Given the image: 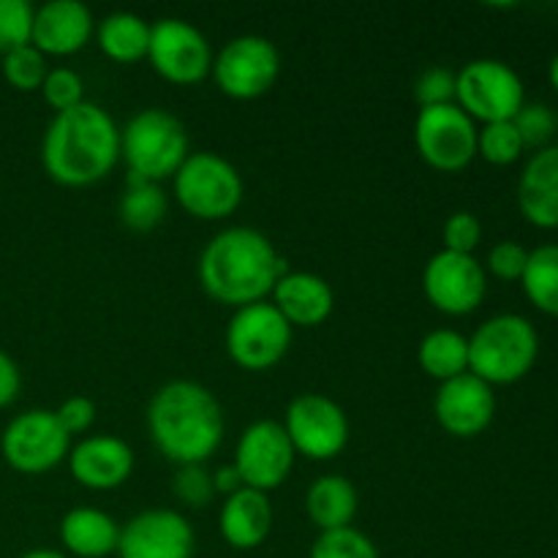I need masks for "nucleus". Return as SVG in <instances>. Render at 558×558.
Wrapping results in <instances>:
<instances>
[{"mask_svg": "<svg viewBox=\"0 0 558 558\" xmlns=\"http://www.w3.org/2000/svg\"><path fill=\"white\" fill-rule=\"evenodd\" d=\"M518 134H521L523 145L526 147H548L550 136L556 134L558 118L550 107L545 104H523L521 112L512 118Z\"/></svg>", "mask_w": 558, "mask_h": 558, "instance_id": "72a5a7b5", "label": "nucleus"}, {"mask_svg": "<svg viewBox=\"0 0 558 558\" xmlns=\"http://www.w3.org/2000/svg\"><path fill=\"white\" fill-rule=\"evenodd\" d=\"M414 98L420 109L441 107V104H456V71L445 65H430L414 82Z\"/></svg>", "mask_w": 558, "mask_h": 558, "instance_id": "f704fd0d", "label": "nucleus"}, {"mask_svg": "<svg viewBox=\"0 0 558 558\" xmlns=\"http://www.w3.org/2000/svg\"><path fill=\"white\" fill-rule=\"evenodd\" d=\"M120 161V129L112 114L93 101L54 112L44 131L41 163L49 178L69 189H85L107 178Z\"/></svg>", "mask_w": 558, "mask_h": 558, "instance_id": "f257e3e1", "label": "nucleus"}, {"mask_svg": "<svg viewBox=\"0 0 558 558\" xmlns=\"http://www.w3.org/2000/svg\"><path fill=\"white\" fill-rule=\"evenodd\" d=\"M434 414L441 428L458 439H474L490 428L496 417V392L474 374L441 381L434 398Z\"/></svg>", "mask_w": 558, "mask_h": 558, "instance_id": "f3484780", "label": "nucleus"}, {"mask_svg": "<svg viewBox=\"0 0 558 558\" xmlns=\"http://www.w3.org/2000/svg\"><path fill=\"white\" fill-rule=\"evenodd\" d=\"M96 22L80 0H49L33 11L31 44L41 54H74L90 41Z\"/></svg>", "mask_w": 558, "mask_h": 558, "instance_id": "6ab92c4d", "label": "nucleus"}, {"mask_svg": "<svg viewBox=\"0 0 558 558\" xmlns=\"http://www.w3.org/2000/svg\"><path fill=\"white\" fill-rule=\"evenodd\" d=\"M20 385H22V376L20 368H16L14 360L0 349V409L11 407L20 396Z\"/></svg>", "mask_w": 558, "mask_h": 558, "instance_id": "ea45409f", "label": "nucleus"}, {"mask_svg": "<svg viewBox=\"0 0 558 558\" xmlns=\"http://www.w3.org/2000/svg\"><path fill=\"white\" fill-rule=\"evenodd\" d=\"M47 71H49L47 54L38 52L33 44H25V47H16V49H11V52L3 54L5 82L22 93L41 90Z\"/></svg>", "mask_w": 558, "mask_h": 558, "instance_id": "c756f323", "label": "nucleus"}, {"mask_svg": "<svg viewBox=\"0 0 558 558\" xmlns=\"http://www.w3.org/2000/svg\"><path fill=\"white\" fill-rule=\"evenodd\" d=\"M71 450V436L49 409H27L5 425L0 452L14 472L44 474L63 463Z\"/></svg>", "mask_w": 558, "mask_h": 558, "instance_id": "1a4fd4ad", "label": "nucleus"}, {"mask_svg": "<svg viewBox=\"0 0 558 558\" xmlns=\"http://www.w3.org/2000/svg\"><path fill=\"white\" fill-rule=\"evenodd\" d=\"M180 207L199 221L232 216L243 202V178L229 158L218 153H189L172 178Z\"/></svg>", "mask_w": 558, "mask_h": 558, "instance_id": "423d86ee", "label": "nucleus"}, {"mask_svg": "<svg viewBox=\"0 0 558 558\" xmlns=\"http://www.w3.org/2000/svg\"><path fill=\"white\" fill-rule=\"evenodd\" d=\"M167 210L169 199L161 183H150V180L129 174V183H125L118 207L120 221L125 227L134 229V232H150V229H156L167 218Z\"/></svg>", "mask_w": 558, "mask_h": 558, "instance_id": "bb28decb", "label": "nucleus"}, {"mask_svg": "<svg viewBox=\"0 0 558 558\" xmlns=\"http://www.w3.org/2000/svg\"><path fill=\"white\" fill-rule=\"evenodd\" d=\"M548 80H550V85H554V90L558 93V54L550 60V65H548Z\"/></svg>", "mask_w": 558, "mask_h": 558, "instance_id": "37998d69", "label": "nucleus"}, {"mask_svg": "<svg viewBox=\"0 0 558 558\" xmlns=\"http://www.w3.org/2000/svg\"><path fill=\"white\" fill-rule=\"evenodd\" d=\"M96 41L114 63H136L150 49V25L134 11H114L98 22Z\"/></svg>", "mask_w": 558, "mask_h": 558, "instance_id": "393cba45", "label": "nucleus"}, {"mask_svg": "<svg viewBox=\"0 0 558 558\" xmlns=\"http://www.w3.org/2000/svg\"><path fill=\"white\" fill-rule=\"evenodd\" d=\"M174 496L189 507H205L213 499L216 488H213V474L207 472L205 463H189L180 466L174 474Z\"/></svg>", "mask_w": 558, "mask_h": 558, "instance_id": "c9c22d12", "label": "nucleus"}, {"mask_svg": "<svg viewBox=\"0 0 558 558\" xmlns=\"http://www.w3.org/2000/svg\"><path fill=\"white\" fill-rule=\"evenodd\" d=\"M33 11L27 0H0V54L31 44Z\"/></svg>", "mask_w": 558, "mask_h": 558, "instance_id": "2f4dec72", "label": "nucleus"}, {"mask_svg": "<svg viewBox=\"0 0 558 558\" xmlns=\"http://www.w3.org/2000/svg\"><path fill=\"white\" fill-rule=\"evenodd\" d=\"M221 537L234 550H254L270 537L272 529V505L267 494L254 488H240L223 499L221 518Z\"/></svg>", "mask_w": 558, "mask_h": 558, "instance_id": "4be33fe9", "label": "nucleus"}, {"mask_svg": "<svg viewBox=\"0 0 558 558\" xmlns=\"http://www.w3.org/2000/svg\"><path fill=\"white\" fill-rule=\"evenodd\" d=\"M529 251L523 248L515 240H501L494 248L488 251V259H485V272L501 278V281H521L523 270H526Z\"/></svg>", "mask_w": 558, "mask_h": 558, "instance_id": "4c0bfd02", "label": "nucleus"}, {"mask_svg": "<svg viewBox=\"0 0 558 558\" xmlns=\"http://www.w3.org/2000/svg\"><path fill=\"white\" fill-rule=\"evenodd\" d=\"M60 543L76 558H104L118 554L120 526L96 507H74L60 521Z\"/></svg>", "mask_w": 558, "mask_h": 558, "instance_id": "5701e85b", "label": "nucleus"}, {"mask_svg": "<svg viewBox=\"0 0 558 558\" xmlns=\"http://www.w3.org/2000/svg\"><path fill=\"white\" fill-rule=\"evenodd\" d=\"M456 104L480 123L512 120L526 104V87L505 60L477 58L456 74Z\"/></svg>", "mask_w": 558, "mask_h": 558, "instance_id": "0eeeda50", "label": "nucleus"}, {"mask_svg": "<svg viewBox=\"0 0 558 558\" xmlns=\"http://www.w3.org/2000/svg\"><path fill=\"white\" fill-rule=\"evenodd\" d=\"M311 558H381L371 537H365L360 529H332L319 532V537L311 545Z\"/></svg>", "mask_w": 558, "mask_h": 558, "instance_id": "7c9ffc66", "label": "nucleus"}, {"mask_svg": "<svg viewBox=\"0 0 558 558\" xmlns=\"http://www.w3.org/2000/svg\"><path fill=\"white\" fill-rule=\"evenodd\" d=\"M441 240H445V251H456V254H474V248L483 240V223L474 213L458 210L452 213L441 229Z\"/></svg>", "mask_w": 558, "mask_h": 558, "instance_id": "e433bc0d", "label": "nucleus"}, {"mask_svg": "<svg viewBox=\"0 0 558 558\" xmlns=\"http://www.w3.org/2000/svg\"><path fill=\"white\" fill-rule=\"evenodd\" d=\"M521 283L534 308L558 319V243L529 251Z\"/></svg>", "mask_w": 558, "mask_h": 558, "instance_id": "cd10ccee", "label": "nucleus"}, {"mask_svg": "<svg viewBox=\"0 0 558 558\" xmlns=\"http://www.w3.org/2000/svg\"><path fill=\"white\" fill-rule=\"evenodd\" d=\"M305 510L319 532L352 526L357 515V488L343 474H325L314 480L305 494Z\"/></svg>", "mask_w": 558, "mask_h": 558, "instance_id": "b1692460", "label": "nucleus"}, {"mask_svg": "<svg viewBox=\"0 0 558 558\" xmlns=\"http://www.w3.org/2000/svg\"><path fill=\"white\" fill-rule=\"evenodd\" d=\"M227 354L245 371H267L281 363L292 343V325L267 300L243 305L227 325Z\"/></svg>", "mask_w": 558, "mask_h": 558, "instance_id": "6e6552de", "label": "nucleus"}, {"mask_svg": "<svg viewBox=\"0 0 558 558\" xmlns=\"http://www.w3.org/2000/svg\"><path fill=\"white\" fill-rule=\"evenodd\" d=\"M414 145L434 169L458 172L477 156V123L458 104L423 107L414 120Z\"/></svg>", "mask_w": 558, "mask_h": 558, "instance_id": "9d476101", "label": "nucleus"}, {"mask_svg": "<svg viewBox=\"0 0 558 558\" xmlns=\"http://www.w3.org/2000/svg\"><path fill=\"white\" fill-rule=\"evenodd\" d=\"M20 558H69V556L52 548H36V550H27V554H22Z\"/></svg>", "mask_w": 558, "mask_h": 558, "instance_id": "79ce46f5", "label": "nucleus"}, {"mask_svg": "<svg viewBox=\"0 0 558 558\" xmlns=\"http://www.w3.org/2000/svg\"><path fill=\"white\" fill-rule=\"evenodd\" d=\"M44 101L54 109V112H65V109L76 107V104L85 101V85H82V76L76 74L69 65H58V69H49L44 76Z\"/></svg>", "mask_w": 558, "mask_h": 558, "instance_id": "473e14b6", "label": "nucleus"}, {"mask_svg": "<svg viewBox=\"0 0 558 558\" xmlns=\"http://www.w3.org/2000/svg\"><path fill=\"white\" fill-rule=\"evenodd\" d=\"M523 150L526 145L512 120L485 123L483 129H477V156H483L494 167H510L523 156Z\"/></svg>", "mask_w": 558, "mask_h": 558, "instance_id": "c85d7f7f", "label": "nucleus"}, {"mask_svg": "<svg viewBox=\"0 0 558 558\" xmlns=\"http://www.w3.org/2000/svg\"><path fill=\"white\" fill-rule=\"evenodd\" d=\"M120 558H191L194 556V529L169 507H156L131 518L120 526Z\"/></svg>", "mask_w": 558, "mask_h": 558, "instance_id": "dca6fc26", "label": "nucleus"}, {"mask_svg": "<svg viewBox=\"0 0 558 558\" xmlns=\"http://www.w3.org/2000/svg\"><path fill=\"white\" fill-rule=\"evenodd\" d=\"M420 368L436 381H450L456 376L469 374V338L458 330L428 332L417 349Z\"/></svg>", "mask_w": 558, "mask_h": 558, "instance_id": "a878e982", "label": "nucleus"}, {"mask_svg": "<svg viewBox=\"0 0 558 558\" xmlns=\"http://www.w3.org/2000/svg\"><path fill=\"white\" fill-rule=\"evenodd\" d=\"M281 425L294 452L311 461H330L349 441L347 414L332 398L322 392H303L294 398Z\"/></svg>", "mask_w": 558, "mask_h": 558, "instance_id": "ddd939ff", "label": "nucleus"}, {"mask_svg": "<svg viewBox=\"0 0 558 558\" xmlns=\"http://www.w3.org/2000/svg\"><path fill=\"white\" fill-rule=\"evenodd\" d=\"M147 428L158 450L178 466L205 463L223 439L221 403L199 381H167L147 403Z\"/></svg>", "mask_w": 558, "mask_h": 558, "instance_id": "7ed1b4c3", "label": "nucleus"}, {"mask_svg": "<svg viewBox=\"0 0 558 558\" xmlns=\"http://www.w3.org/2000/svg\"><path fill=\"white\" fill-rule=\"evenodd\" d=\"M120 158H125L134 178L150 183L174 178L189 158L185 125L161 107L142 109L120 129Z\"/></svg>", "mask_w": 558, "mask_h": 558, "instance_id": "39448f33", "label": "nucleus"}, {"mask_svg": "<svg viewBox=\"0 0 558 558\" xmlns=\"http://www.w3.org/2000/svg\"><path fill=\"white\" fill-rule=\"evenodd\" d=\"M281 74L278 47L265 36H238L221 47L213 58V76L227 96L248 101L259 98L276 85Z\"/></svg>", "mask_w": 558, "mask_h": 558, "instance_id": "9b49d317", "label": "nucleus"}, {"mask_svg": "<svg viewBox=\"0 0 558 558\" xmlns=\"http://www.w3.org/2000/svg\"><path fill=\"white\" fill-rule=\"evenodd\" d=\"M54 417L63 425V430L69 436H80L85 430H90L93 420H96V403L85 396H71L54 409Z\"/></svg>", "mask_w": 558, "mask_h": 558, "instance_id": "58836bf2", "label": "nucleus"}, {"mask_svg": "<svg viewBox=\"0 0 558 558\" xmlns=\"http://www.w3.org/2000/svg\"><path fill=\"white\" fill-rule=\"evenodd\" d=\"M272 305L292 327H316L332 314L336 294L316 272H283L272 287Z\"/></svg>", "mask_w": 558, "mask_h": 558, "instance_id": "412c9836", "label": "nucleus"}, {"mask_svg": "<svg viewBox=\"0 0 558 558\" xmlns=\"http://www.w3.org/2000/svg\"><path fill=\"white\" fill-rule=\"evenodd\" d=\"M153 69L174 85H196L213 71V49L205 33L180 16H163L150 25Z\"/></svg>", "mask_w": 558, "mask_h": 558, "instance_id": "f8f14e48", "label": "nucleus"}, {"mask_svg": "<svg viewBox=\"0 0 558 558\" xmlns=\"http://www.w3.org/2000/svg\"><path fill=\"white\" fill-rule=\"evenodd\" d=\"M276 245L251 227H229L205 245L199 256V283L223 305L262 303L283 276Z\"/></svg>", "mask_w": 558, "mask_h": 558, "instance_id": "f03ea898", "label": "nucleus"}, {"mask_svg": "<svg viewBox=\"0 0 558 558\" xmlns=\"http://www.w3.org/2000/svg\"><path fill=\"white\" fill-rule=\"evenodd\" d=\"M294 447L287 430L276 420H256L240 434L238 450H234V469L245 488L267 494L287 483L294 466Z\"/></svg>", "mask_w": 558, "mask_h": 558, "instance_id": "2eb2a0df", "label": "nucleus"}, {"mask_svg": "<svg viewBox=\"0 0 558 558\" xmlns=\"http://www.w3.org/2000/svg\"><path fill=\"white\" fill-rule=\"evenodd\" d=\"M69 472L82 488L112 490L120 488L134 472V450L120 436H87L69 450Z\"/></svg>", "mask_w": 558, "mask_h": 558, "instance_id": "a211bd4d", "label": "nucleus"}, {"mask_svg": "<svg viewBox=\"0 0 558 558\" xmlns=\"http://www.w3.org/2000/svg\"><path fill=\"white\" fill-rule=\"evenodd\" d=\"M518 210L532 227L558 229V145L539 147L518 178Z\"/></svg>", "mask_w": 558, "mask_h": 558, "instance_id": "aec40b11", "label": "nucleus"}, {"mask_svg": "<svg viewBox=\"0 0 558 558\" xmlns=\"http://www.w3.org/2000/svg\"><path fill=\"white\" fill-rule=\"evenodd\" d=\"M423 292L441 314H474L488 292V272L474 254H456V251L441 248L425 265Z\"/></svg>", "mask_w": 558, "mask_h": 558, "instance_id": "4468645a", "label": "nucleus"}, {"mask_svg": "<svg viewBox=\"0 0 558 558\" xmlns=\"http://www.w3.org/2000/svg\"><path fill=\"white\" fill-rule=\"evenodd\" d=\"M213 488H216V494H223V496H232L234 490L245 488L238 469H234V463H223V466H218L216 472H213Z\"/></svg>", "mask_w": 558, "mask_h": 558, "instance_id": "a19ab883", "label": "nucleus"}, {"mask_svg": "<svg viewBox=\"0 0 558 558\" xmlns=\"http://www.w3.org/2000/svg\"><path fill=\"white\" fill-rule=\"evenodd\" d=\"M539 357L537 327L521 314H496L469 338V374L494 385H515Z\"/></svg>", "mask_w": 558, "mask_h": 558, "instance_id": "20e7f679", "label": "nucleus"}]
</instances>
